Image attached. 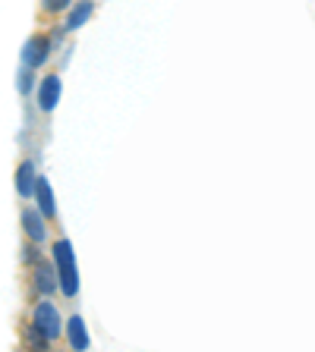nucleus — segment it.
<instances>
[{
	"mask_svg": "<svg viewBox=\"0 0 315 352\" xmlns=\"http://www.w3.org/2000/svg\"><path fill=\"white\" fill-rule=\"evenodd\" d=\"M35 327L41 330L48 340H54L60 333V315H57V308H54L51 302H41V305L35 308Z\"/></svg>",
	"mask_w": 315,
	"mask_h": 352,
	"instance_id": "f03ea898",
	"label": "nucleus"
},
{
	"mask_svg": "<svg viewBox=\"0 0 315 352\" xmlns=\"http://www.w3.org/2000/svg\"><path fill=\"white\" fill-rule=\"evenodd\" d=\"M44 57H48V38H41V35H35L22 47V63L26 66H38Z\"/></svg>",
	"mask_w": 315,
	"mask_h": 352,
	"instance_id": "7ed1b4c3",
	"label": "nucleus"
},
{
	"mask_svg": "<svg viewBox=\"0 0 315 352\" xmlns=\"http://www.w3.org/2000/svg\"><path fill=\"white\" fill-rule=\"evenodd\" d=\"M22 227H26V233L32 236L35 242H41L44 239V227H41V217H38L35 211H26L22 214Z\"/></svg>",
	"mask_w": 315,
	"mask_h": 352,
	"instance_id": "0eeeda50",
	"label": "nucleus"
},
{
	"mask_svg": "<svg viewBox=\"0 0 315 352\" xmlns=\"http://www.w3.org/2000/svg\"><path fill=\"white\" fill-rule=\"evenodd\" d=\"M35 280H38V289H41L44 296H48V293L54 289V274H51V267H48V264H41V267H38Z\"/></svg>",
	"mask_w": 315,
	"mask_h": 352,
	"instance_id": "9d476101",
	"label": "nucleus"
},
{
	"mask_svg": "<svg viewBox=\"0 0 315 352\" xmlns=\"http://www.w3.org/2000/svg\"><path fill=\"white\" fill-rule=\"evenodd\" d=\"M88 16H92V3H88V0H82L79 7L70 13V19H66V29H79V25H85Z\"/></svg>",
	"mask_w": 315,
	"mask_h": 352,
	"instance_id": "1a4fd4ad",
	"label": "nucleus"
},
{
	"mask_svg": "<svg viewBox=\"0 0 315 352\" xmlns=\"http://www.w3.org/2000/svg\"><path fill=\"white\" fill-rule=\"evenodd\" d=\"M54 258H57L60 280H63V293L66 296H76V289H79V280H76V264H73V249H70V242L60 239L57 245H54Z\"/></svg>",
	"mask_w": 315,
	"mask_h": 352,
	"instance_id": "f257e3e1",
	"label": "nucleus"
},
{
	"mask_svg": "<svg viewBox=\"0 0 315 352\" xmlns=\"http://www.w3.org/2000/svg\"><path fill=\"white\" fill-rule=\"evenodd\" d=\"M38 195V205H41V214H48V217H54V195H51V186L44 183V179H38L35 189H32Z\"/></svg>",
	"mask_w": 315,
	"mask_h": 352,
	"instance_id": "423d86ee",
	"label": "nucleus"
},
{
	"mask_svg": "<svg viewBox=\"0 0 315 352\" xmlns=\"http://www.w3.org/2000/svg\"><path fill=\"white\" fill-rule=\"evenodd\" d=\"M16 189H19V195H26V198L32 195V189H35V167H32V164H19Z\"/></svg>",
	"mask_w": 315,
	"mask_h": 352,
	"instance_id": "39448f33",
	"label": "nucleus"
},
{
	"mask_svg": "<svg viewBox=\"0 0 315 352\" xmlns=\"http://www.w3.org/2000/svg\"><path fill=\"white\" fill-rule=\"evenodd\" d=\"M57 98H60V79H57V76H48V79L41 82L38 104H41V110H54V107H57Z\"/></svg>",
	"mask_w": 315,
	"mask_h": 352,
	"instance_id": "20e7f679",
	"label": "nucleus"
},
{
	"mask_svg": "<svg viewBox=\"0 0 315 352\" xmlns=\"http://www.w3.org/2000/svg\"><path fill=\"white\" fill-rule=\"evenodd\" d=\"M66 3H70V0H44V10H51L54 13V10H63Z\"/></svg>",
	"mask_w": 315,
	"mask_h": 352,
	"instance_id": "9b49d317",
	"label": "nucleus"
},
{
	"mask_svg": "<svg viewBox=\"0 0 315 352\" xmlns=\"http://www.w3.org/2000/svg\"><path fill=\"white\" fill-rule=\"evenodd\" d=\"M70 343H73L76 349H88V333H85L82 318H73V321H70Z\"/></svg>",
	"mask_w": 315,
	"mask_h": 352,
	"instance_id": "6e6552de",
	"label": "nucleus"
}]
</instances>
